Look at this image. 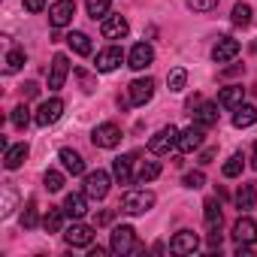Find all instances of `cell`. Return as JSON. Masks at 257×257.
<instances>
[{"mask_svg":"<svg viewBox=\"0 0 257 257\" xmlns=\"http://www.w3.org/2000/svg\"><path fill=\"white\" fill-rule=\"evenodd\" d=\"M109 248H112V254H137L140 251V245H137V230L131 227V224H121V227H115L112 230V239H109Z\"/></svg>","mask_w":257,"mask_h":257,"instance_id":"cell-1","label":"cell"},{"mask_svg":"<svg viewBox=\"0 0 257 257\" xmlns=\"http://www.w3.org/2000/svg\"><path fill=\"white\" fill-rule=\"evenodd\" d=\"M152 206H155V194L146 191V188L127 191V194L121 197V212H127V215H143V212H149Z\"/></svg>","mask_w":257,"mask_h":257,"instance_id":"cell-2","label":"cell"},{"mask_svg":"<svg viewBox=\"0 0 257 257\" xmlns=\"http://www.w3.org/2000/svg\"><path fill=\"white\" fill-rule=\"evenodd\" d=\"M109 185H112V179H109L106 170L85 173V194H88V200H103L109 194Z\"/></svg>","mask_w":257,"mask_h":257,"instance_id":"cell-3","label":"cell"},{"mask_svg":"<svg viewBox=\"0 0 257 257\" xmlns=\"http://www.w3.org/2000/svg\"><path fill=\"white\" fill-rule=\"evenodd\" d=\"M173 149H179V131L170 124V127H164V131H158L152 140H149V152L152 155H170Z\"/></svg>","mask_w":257,"mask_h":257,"instance_id":"cell-4","label":"cell"},{"mask_svg":"<svg viewBox=\"0 0 257 257\" xmlns=\"http://www.w3.org/2000/svg\"><path fill=\"white\" fill-rule=\"evenodd\" d=\"M91 143H94L97 149H115V146L121 143V127L112 124V121L97 124V127H94V134H91Z\"/></svg>","mask_w":257,"mask_h":257,"instance_id":"cell-5","label":"cell"},{"mask_svg":"<svg viewBox=\"0 0 257 257\" xmlns=\"http://www.w3.org/2000/svg\"><path fill=\"white\" fill-rule=\"evenodd\" d=\"M73 16H76V4H73V0H55V4L49 7V25L55 31L67 28L73 22Z\"/></svg>","mask_w":257,"mask_h":257,"instance_id":"cell-6","label":"cell"},{"mask_svg":"<svg viewBox=\"0 0 257 257\" xmlns=\"http://www.w3.org/2000/svg\"><path fill=\"white\" fill-rule=\"evenodd\" d=\"M203 143H206V127L191 124V127H185V131H179V152L191 155V152H197Z\"/></svg>","mask_w":257,"mask_h":257,"instance_id":"cell-7","label":"cell"},{"mask_svg":"<svg viewBox=\"0 0 257 257\" xmlns=\"http://www.w3.org/2000/svg\"><path fill=\"white\" fill-rule=\"evenodd\" d=\"M61 115H64V100H61V97H52V100L40 103V109H37L34 121H37L40 127H49V124H55Z\"/></svg>","mask_w":257,"mask_h":257,"instance_id":"cell-8","label":"cell"},{"mask_svg":"<svg viewBox=\"0 0 257 257\" xmlns=\"http://www.w3.org/2000/svg\"><path fill=\"white\" fill-rule=\"evenodd\" d=\"M70 76V61L67 55H55L52 58V70H49V91H61L64 82Z\"/></svg>","mask_w":257,"mask_h":257,"instance_id":"cell-9","label":"cell"},{"mask_svg":"<svg viewBox=\"0 0 257 257\" xmlns=\"http://www.w3.org/2000/svg\"><path fill=\"white\" fill-rule=\"evenodd\" d=\"M155 97V79H134L131 82V106H146Z\"/></svg>","mask_w":257,"mask_h":257,"instance_id":"cell-10","label":"cell"},{"mask_svg":"<svg viewBox=\"0 0 257 257\" xmlns=\"http://www.w3.org/2000/svg\"><path fill=\"white\" fill-rule=\"evenodd\" d=\"M127 31H131V25H127L124 16H106L103 25H100V34H103L106 40H124Z\"/></svg>","mask_w":257,"mask_h":257,"instance_id":"cell-11","label":"cell"},{"mask_svg":"<svg viewBox=\"0 0 257 257\" xmlns=\"http://www.w3.org/2000/svg\"><path fill=\"white\" fill-rule=\"evenodd\" d=\"M233 239L242 242V245H254V242H257V221L248 218V215H242V218L233 224Z\"/></svg>","mask_w":257,"mask_h":257,"instance_id":"cell-12","label":"cell"},{"mask_svg":"<svg viewBox=\"0 0 257 257\" xmlns=\"http://www.w3.org/2000/svg\"><path fill=\"white\" fill-rule=\"evenodd\" d=\"M197 248H200V239H197L194 230H179L173 236V242H170V251L173 254H194Z\"/></svg>","mask_w":257,"mask_h":257,"instance_id":"cell-13","label":"cell"},{"mask_svg":"<svg viewBox=\"0 0 257 257\" xmlns=\"http://www.w3.org/2000/svg\"><path fill=\"white\" fill-rule=\"evenodd\" d=\"M239 55V40H233V37H221L218 43H215V49H212V61L215 64H227V61H233Z\"/></svg>","mask_w":257,"mask_h":257,"instance_id":"cell-14","label":"cell"},{"mask_svg":"<svg viewBox=\"0 0 257 257\" xmlns=\"http://www.w3.org/2000/svg\"><path fill=\"white\" fill-rule=\"evenodd\" d=\"M64 239H67V245H73V248H85V245L94 242V230H91L88 224H73V227L64 230Z\"/></svg>","mask_w":257,"mask_h":257,"instance_id":"cell-15","label":"cell"},{"mask_svg":"<svg viewBox=\"0 0 257 257\" xmlns=\"http://www.w3.org/2000/svg\"><path fill=\"white\" fill-rule=\"evenodd\" d=\"M152 61H155V49L149 43H137L131 55H127V67H134V70H146Z\"/></svg>","mask_w":257,"mask_h":257,"instance_id":"cell-16","label":"cell"},{"mask_svg":"<svg viewBox=\"0 0 257 257\" xmlns=\"http://www.w3.org/2000/svg\"><path fill=\"white\" fill-rule=\"evenodd\" d=\"M121 61H124V52H121L118 46H109V49H103V52L97 55L94 67H97L100 73H112L115 67H121Z\"/></svg>","mask_w":257,"mask_h":257,"instance_id":"cell-17","label":"cell"},{"mask_svg":"<svg viewBox=\"0 0 257 257\" xmlns=\"http://www.w3.org/2000/svg\"><path fill=\"white\" fill-rule=\"evenodd\" d=\"M58 158H61L64 170H67L70 176H85V161H82V155H79V152H73V149H61V152H58Z\"/></svg>","mask_w":257,"mask_h":257,"instance_id":"cell-18","label":"cell"},{"mask_svg":"<svg viewBox=\"0 0 257 257\" xmlns=\"http://www.w3.org/2000/svg\"><path fill=\"white\" fill-rule=\"evenodd\" d=\"M131 164H134V155H124V158H115V161H112V176H115V182H121V185H131V182H134Z\"/></svg>","mask_w":257,"mask_h":257,"instance_id":"cell-19","label":"cell"},{"mask_svg":"<svg viewBox=\"0 0 257 257\" xmlns=\"http://www.w3.org/2000/svg\"><path fill=\"white\" fill-rule=\"evenodd\" d=\"M251 124H257V106H251V103H242V106H236L233 109V127H251Z\"/></svg>","mask_w":257,"mask_h":257,"instance_id":"cell-20","label":"cell"},{"mask_svg":"<svg viewBox=\"0 0 257 257\" xmlns=\"http://www.w3.org/2000/svg\"><path fill=\"white\" fill-rule=\"evenodd\" d=\"M242 97H245L242 85H227V88H221V94H218V106L236 109V106H242Z\"/></svg>","mask_w":257,"mask_h":257,"instance_id":"cell-21","label":"cell"},{"mask_svg":"<svg viewBox=\"0 0 257 257\" xmlns=\"http://www.w3.org/2000/svg\"><path fill=\"white\" fill-rule=\"evenodd\" d=\"M194 118H197V124L200 127H215L218 124V103H200L197 106V112H194Z\"/></svg>","mask_w":257,"mask_h":257,"instance_id":"cell-22","label":"cell"},{"mask_svg":"<svg viewBox=\"0 0 257 257\" xmlns=\"http://www.w3.org/2000/svg\"><path fill=\"white\" fill-rule=\"evenodd\" d=\"M25 161H28V143L10 146V149H7V155H4V167H7V170H19Z\"/></svg>","mask_w":257,"mask_h":257,"instance_id":"cell-23","label":"cell"},{"mask_svg":"<svg viewBox=\"0 0 257 257\" xmlns=\"http://www.w3.org/2000/svg\"><path fill=\"white\" fill-rule=\"evenodd\" d=\"M64 212H67L70 218H82V215L88 212V194H67Z\"/></svg>","mask_w":257,"mask_h":257,"instance_id":"cell-24","label":"cell"},{"mask_svg":"<svg viewBox=\"0 0 257 257\" xmlns=\"http://www.w3.org/2000/svg\"><path fill=\"white\" fill-rule=\"evenodd\" d=\"M203 218H206V230H221V203L206 200L203 203Z\"/></svg>","mask_w":257,"mask_h":257,"instance_id":"cell-25","label":"cell"},{"mask_svg":"<svg viewBox=\"0 0 257 257\" xmlns=\"http://www.w3.org/2000/svg\"><path fill=\"white\" fill-rule=\"evenodd\" d=\"M67 43H70V49H73L76 55H82V58L91 55V40H88V34H82V31H70Z\"/></svg>","mask_w":257,"mask_h":257,"instance_id":"cell-26","label":"cell"},{"mask_svg":"<svg viewBox=\"0 0 257 257\" xmlns=\"http://www.w3.org/2000/svg\"><path fill=\"white\" fill-rule=\"evenodd\" d=\"M64 206L61 209H49L46 212V218H43V227H46V233H61L64 230Z\"/></svg>","mask_w":257,"mask_h":257,"instance_id":"cell-27","label":"cell"},{"mask_svg":"<svg viewBox=\"0 0 257 257\" xmlns=\"http://www.w3.org/2000/svg\"><path fill=\"white\" fill-rule=\"evenodd\" d=\"M254 197H257V188H254V185H242L239 194H236V206H239V212H248V209L254 206Z\"/></svg>","mask_w":257,"mask_h":257,"instance_id":"cell-28","label":"cell"},{"mask_svg":"<svg viewBox=\"0 0 257 257\" xmlns=\"http://www.w3.org/2000/svg\"><path fill=\"white\" fill-rule=\"evenodd\" d=\"M185 82H188V73H185V67H176V70H170V76H167V85H170V91H173V94L185 91Z\"/></svg>","mask_w":257,"mask_h":257,"instance_id":"cell-29","label":"cell"},{"mask_svg":"<svg viewBox=\"0 0 257 257\" xmlns=\"http://www.w3.org/2000/svg\"><path fill=\"white\" fill-rule=\"evenodd\" d=\"M242 167H245L242 155H230L227 164L221 167V173H224V179H236V176H242Z\"/></svg>","mask_w":257,"mask_h":257,"instance_id":"cell-30","label":"cell"},{"mask_svg":"<svg viewBox=\"0 0 257 257\" xmlns=\"http://www.w3.org/2000/svg\"><path fill=\"white\" fill-rule=\"evenodd\" d=\"M158 176H161V164H158V161H146L143 170L137 173V182L146 185V182H152V179H158Z\"/></svg>","mask_w":257,"mask_h":257,"instance_id":"cell-31","label":"cell"},{"mask_svg":"<svg viewBox=\"0 0 257 257\" xmlns=\"http://www.w3.org/2000/svg\"><path fill=\"white\" fill-rule=\"evenodd\" d=\"M109 4H112V0H85L91 19H106L109 16Z\"/></svg>","mask_w":257,"mask_h":257,"instance_id":"cell-32","label":"cell"},{"mask_svg":"<svg viewBox=\"0 0 257 257\" xmlns=\"http://www.w3.org/2000/svg\"><path fill=\"white\" fill-rule=\"evenodd\" d=\"M233 25L236 28H248L251 25V7L248 4H236L233 7Z\"/></svg>","mask_w":257,"mask_h":257,"instance_id":"cell-33","label":"cell"},{"mask_svg":"<svg viewBox=\"0 0 257 257\" xmlns=\"http://www.w3.org/2000/svg\"><path fill=\"white\" fill-rule=\"evenodd\" d=\"M13 124L19 127V131H28V124H31V109H28L25 103L13 109Z\"/></svg>","mask_w":257,"mask_h":257,"instance_id":"cell-34","label":"cell"},{"mask_svg":"<svg viewBox=\"0 0 257 257\" xmlns=\"http://www.w3.org/2000/svg\"><path fill=\"white\" fill-rule=\"evenodd\" d=\"M22 67H25V52H22V49H13V52L7 55V67H4V70H7V73H19Z\"/></svg>","mask_w":257,"mask_h":257,"instance_id":"cell-35","label":"cell"},{"mask_svg":"<svg viewBox=\"0 0 257 257\" xmlns=\"http://www.w3.org/2000/svg\"><path fill=\"white\" fill-rule=\"evenodd\" d=\"M43 185H46V191H61L64 188V176L58 173V170H46V176H43Z\"/></svg>","mask_w":257,"mask_h":257,"instance_id":"cell-36","label":"cell"},{"mask_svg":"<svg viewBox=\"0 0 257 257\" xmlns=\"http://www.w3.org/2000/svg\"><path fill=\"white\" fill-rule=\"evenodd\" d=\"M22 224L31 230V227H37V200H28V206H25V212H22Z\"/></svg>","mask_w":257,"mask_h":257,"instance_id":"cell-37","label":"cell"},{"mask_svg":"<svg viewBox=\"0 0 257 257\" xmlns=\"http://www.w3.org/2000/svg\"><path fill=\"white\" fill-rule=\"evenodd\" d=\"M218 7V0H188V10L194 13H212Z\"/></svg>","mask_w":257,"mask_h":257,"instance_id":"cell-38","label":"cell"},{"mask_svg":"<svg viewBox=\"0 0 257 257\" xmlns=\"http://www.w3.org/2000/svg\"><path fill=\"white\" fill-rule=\"evenodd\" d=\"M182 185H185V188H191V191H197V188H203V185H206V176H203L200 170H197V173H188Z\"/></svg>","mask_w":257,"mask_h":257,"instance_id":"cell-39","label":"cell"},{"mask_svg":"<svg viewBox=\"0 0 257 257\" xmlns=\"http://www.w3.org/2000/svg\"><path fill=\"white\" fill-rule=\"evenodd\" d=\"M22 7H25L28 13H43V10H46V0H22Z\"/></svg>","mask_w":257,"mask_h":257,"instance_id":"cell-40","label":"cell"},{"mask_svg":"<svg viewBox=\"0 0 257 257\" xmlns=\"http://www.w3.org/2000/svg\"><path fill=\"white\" fill-rule=\"evenodd\" d=\"M112 215H115V212H112V209H106V212H100V215L94 218V224H97V227H103V224H109V221H112Z\"/></svg>","mask_w":257,"mask_h":257,"instance_id":"cell-41","label":"cell"},{"mask_svg":"<svg viewBox=\"0 0 257 257\" xmlns=\"http://www.w3.org/2000/svg\"><path fill=\"white\" fill-rule=\"evenodd\" d=\"M13 203H16V194H13V188H7V206H4V218L13 212Z\"/></svg>","mask_w":257,"mask_h":257,"instance_id":"cell-42","label":"cell"},{"mask_svg":"<svg viewBox=\"0 0 257 257\" xmlns=\"http://www.w3.org/2000/svg\"><path fill=\"white\" fill-rule=\"evenodd\" d=\"M215 155H218L215 149H206V152L200 155V164H203V167H206V164H212V161H215Z\"/></svg>","mask_w":257,"mask_h":257,"instance_id":"cell-43","label":"cell"},{"mask_svg":"<svg viewBox=\"0 0 257 257\" xmlns=\"http://www.w3.org/2000/svg\"><path fill=\"white\" fill-rule=\"evenodd\" d=\"M37 94H40L37 82H28V85H25V97H37Z\"/></svg>","mask_w":257,"mask_h":257,"instance_id":"cell-44","label":"cell"},{"mask_svg":"<svg viewBox=\"0 0 257 257\" xmlns=\"http://www.w3.org/2000/svg\"><path fill=\"white\" fill-rule=\"evenodd\" d=\"M251 167L257 170V143H254V149H251Z\"/></svg>","mask_w":257,"mask_h":257,"instance_id":"cell-45","label":"cell"}]
</instances>
